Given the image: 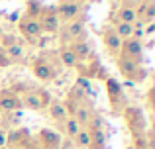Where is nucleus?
<instances>
[{"instance_id":"obj_1","label":"nucleus","mask_w":155,"mask_h":149,"mask_svg":"<svg viewBox=\"0 0 155 149\" xmlns=\"http://www.w3.org/2000/svg\"><path fill=\"white\" fill-rule=\"evenodd\" d=\"M124 120L128 124L130 131H132L134 138H143L145 130H147V122H145L143 110L137 106H128L124 108Z\"/></svg>"},{"instance_id":"obj_2","label":"nucleus","mask_w":155,"mask_h":149,"mask_svg":"<svg viewBox=\"0 0 155 149\" xmlns=\"http://www.w3.org/2000/svg\"><path fill=\"white\" fill-rule=\"evenodd\" d=\"M6 145H16L20 149H39L35 135L26 128H16L6 134Z\"/></svg>"},{"instance_id":"obj_3","label":"nucleus","mask_w":155,"mask_h":149,"mask_svg":"<svg viewBox=\"0 0 155 149\" xmlns=\"http://www.w3.org/2000/svg\"><path fill=\"white\" fill-rule=\"evenodd\" d=\"M116 65H118V71L126 76L128 80H143L145 79V69H141V65L134 59H128L124 55H118L116 57Z\"/></svg>"},{"instance_id":"obj_4","label":"nucleus","mask_w":155,"mask_h":149,"mask_svg":"<svg viewBox=\"0 0 155 149\" xmlns=\"http://www.w3.org/2000/svg\"><path fill=\"white\" fill-rule=\"evenodd\" d=\"M57 10V18L59 22H75V20H81V12H83V6H81L79 0H63L59 6H55Z\"/></svg>"},{"instance_id":"obj_5","label":"nucleus","mask_w":155,"mask_h":149,"mask_svg":"<svg viewBox=\"0 0 155 149\" xmlns=\"http://www.w3.org/2000/svg\"><path fill=\"white\" fill-rule=\"evenodd\" d=\"M18 26H20V34H22L28 41L38 43L39 39H41L43 31H41V28H39V24H38L35 18H28V16H24V18H20Z\"/></svg>"},{"instance_id":"obj_6","label":"nucleus","mask_w":155,"mask_h":149,"mask_svg":"<svg viewBox=\"0 0 155 149\" xmlns=\"http://www.w3.org/2000/svg\"><path fill=\"white\" fill-rule=\"evenodd\" d=\"M22 100H20V94L14 90V88H0V110L4 112H20L22 110Z\"/></svg>"},{"instance_id":"obj_7","label":"nucleus","mask_w":155,"mask_h":149,"mask_svg":"<svg viewBox=\"0 0 155 149\" xmlns=\"http://www.w3.org/2000/svg\"><path fill=\"white\" fill-rule=\"evenodd\" d=\"M35 141H38L39 149H61L63 147V139L57 131L49 130V128H41L35 135Z\"/></svg>"},{"instance_id":"obj_8","label":"nucleus","mask_w":155,"mask_h":149,"mask_svg":"<svg viewBox=\"0 0 155 149\" xmlns=\"http://www.w3.org/2000/svg\"><path fill=\"white\" fill-rule=\"evenodd\" d=\"M38 24L41 28V31L45 34H55L59 30V18H57V10L55 6H47L41 10V14L38 16Z\"/></svg>"},{"instance_id":"obj_9","label":"nucleus","mask_w":155,"mask_h":149,"mask_svg":"<svg viewBox=\"0 0 155 149\" xmlns=\"http://www.w3.org/2000/svg\"><path fill=\"white\" fill-rule=\"evenodd\" d=\"M31 71H34V75L38 76L39 80H53L55 79V67L51 65L49 59L45 57H38L34 59V65H31Z\"/></svg>"},{"instance_id":"obj_10","label":"nucleus","mask_w":155,"mask_h":149,"mask_svg":"<svg viewBox=\"0 0 155 149\" xmlns=\"http://www.w3.org/2000/svg\"><path fill=\"white\" fill-rule=\"evenodd\" d=\"M106 92H108L110 106L114 110H120V106L124 104V88L116 79H106Z\"/></svg>"},{"instance_id":"obj_11","label":"nucleus","mask_w":155,"mask_h":149,"mask_svg":"<svg viewBox=\"0 0 155 149\" xmlns=\"http://www.w3.org/2000/svg\"><path fill=\"white\" fill-rule=\"evenodd\" d=\"M120 55H124V57L128 59H134V61L141 63V55H143V43L140 41V39H124L122 41V49H120Z\"/></svg>"},{"instance_id":"obj_12","label":"nucleus","mask_w":155,"mask_h":149,"mask_svg":"<svg viewBox=\"0 0 155 149\" xmlns=\"http://www.w3.org/2000/svg\"><path fill=\"white\" fill-rule=\"evenodd\" d=\"M84 34H87V28H84V20H75V22H69L65 26L63 31V39L65 41H77V39H84Z\"/></svg>"},{"instance_id":"obj_13","label":"nucleus","mask_w":155,"mask_h":149,"mask_svg":"<svg viewBox=\"0 0 155 149\" xmlns=\"http://www.w3.org/2000/svg\"><path fill=\"white\" fill-rule=\"evenodd\" d=\"M102 41L106 45V49H108L110 55H114V57H118L120 55V49H122V39L116 35V31L112 30V28H106L102 31Z\"/></svg>"},{"instance_id":"obj_14","label":"nucleus","mask_w":155,"mask_h":149,"mask_svg":"<svg viewBox=\"0 0 155 149\" xmlns=\"http://www.w3.org/2000/svg\"><path fill=\"white\" fill-rule=\"evenodd\" d=\"M69 49L73 51V55L77 57V61H79V63L91 59V55H92V47H91V43H88L87 39H77V41H71Z\"/></svg>"},{"instance_id":"obj_15","label":"nucleus","mask_w":155,"mask_h":149,"mask_svg":"<svg viewBox=\"0 0 155 149\" xmlns=\"http://www.w3.org/2000/svg\"><path fill=\"white\" fill-rule=\"evenodd\" d=\"M20 100H22L24 108H30V110H43L38 90H26L24 94H20Z\"/></svg>"},{"instance_id":"obj_16","label":"nucleus","mask_w":155,"mask_h":149,"mask_svg":"<svg viewBox=\"0 0 155 149\" xmlns=\"http://www.w3.org/2000/svg\"><path fill=\"white\" fill-rule=\"evenodd\" d=\"M47 108H49V116L55 120V122L63 124L65 120L69 118V112H67V108H65V104L59 102V100H53V102H51Z\"/></svg>"},{"instance_id":"obj_17","label":"nucleus","mask_w":155,"mask_h":149,"mask_svg":"<svg viewBox=\"0 0 155 149\" xmlns=\"http://www.w3.org/2000/svg\"><path fill=\"white\" fill-rule=\"evenodd\" d=\"M114 20H118V22H124V24H136L137 22V16H136V10L130 6H120L116 10V14H114Z\"/></svg>"},{"instance_id":"obj_18","label":"nucleus","mask_w":155,"mask_h":149,"mask_svg":"<svg viewBox=\"0 0 155 149\" xmlns=\"http://www.w3.org/2000/svg\"><path fill=\"white\" fill-rule=\"evenodd\" d=\"M87 130V128H84ZM91 135V143L88 149H106V134L104 130H87Z\"/></svg>"},{"instance_id":"obj_19","label":"nucleus","mask_w":155,"mask_h":149,"mask_svg":"<svg viewBox=\"0 0 155 149\" xmlns=\"http://www.w3.org/2000/svg\"><path fill=\"white\" fill-rule=\"evenodd\" d=\"M59 59H61V65H65L67 69H77V65H79V61L73 55V51L69 49V45L59 47Z\"/></svg>"},{"instance_id":"obj_20","label":"nucleus","mask_w":155,"mask_h":149,"mask_svg":"<svg viewBox=\"0 0 155 149\" xmlns=\"http://www.w3.org/2000/svg\"><path fill=\"white\" fill-rule=\"evenodd\" d=\"M4 51H6V55H8V59L10 61H22L24 59V49H22V45H18V43H8L6 47H4Z\"/></svg>"},{"instance_id":"obj_21","label":"nucleus","mask_w":155,"mask_h":149,"mask_svg":"<svg viewBox=\"0 0 155 149\" xmlns=\"http://www.w3.org/2000/svg\"><path fill=\"white\" fill-rule=\"evenodd\" d=\"M63 130H65V134H67V138L73 139L81 130H83V126H81V124L77 122L75 118H67V120L63 122Z\"/></svg>"},{"instance_id":"obj_22","label":"nucleus","mask_w":155,"mask_h":149,"mask_svg":"<svg viewBox=\"0 0 155 149\" xmlns=\"http://www.w3.org/2000/svg\"><path fill=\"white\" fill-rule=\"evenodd\" d=\"M73 141H75V147H79V149H88V143H91V135H88V131L84 130H81L79 134L73 138Z\"/></svg>"},{"instance_id":"obj_23","label":"nucleus","mask_w":155,"mask_h":149,"mask_svg":"<svg viewBox=\"0 0 155 149\" xmlns=\"http://www.w3.org/2000/svg\"><path fill=\"white\" fill-rule=\"evenodd\" d=\"M41 10H43V6H41L39 0H30V2L26 4V16L28 18H35L38 20V16L41 14Z\"/></svg>"},{"instance_id":"obj_24","label":"nucleus","mask_w":155,"mask_h":149,"mask_svg":"<svg viewBox=\"0 0 155 149\" xmlns=\"http://www.w3.org/2000/svg\"><path fill=\"white\" fill-rule=\"evenodd\" d=\"M153 20H155V2H147L141 22H143V24H153Z\"/></svg>"},{"instance_id":"obj_25","label":"nucleus","mask_w":155,"mask_h":149,"mask_svg":"<svg viewBox=\"0 0 155 149\" xmlns=\"http://www.w3.org/2000/svg\"><path fill=\"white\" fill-rule=\"evenodd\" d=\"M38 94H39V100H41V106H43V108H47V106H49V104L53 102L51 92L43 90V88H38Z\"/></svg>"},{"instance_id":"obj_26","label":"nucleus","mask_w":155,"mask_h":149,"mask_svg":"<svg viewBox=\"0 0 155 149\" xmlns=\"http://www.w3.org/2000/svg\"><path fill=\"white\" fill-rule=\"evenodd\" d=\"M75 86H79L83 92H87V90H91V88H92V86H91V79H87V76H79Z\"/></svg>"},{"instance_id":"obj_27","label":"nucleus","mask_w":155,"mask_h":149,"mask_svg":"<svg viewBox=\"0 0 155 149\" xmlns=\"http://www.w3.org/2000/svg\"><path fill=\"white\" fill-rule=\"evenodd\" d=\"M12 65V61L8 59V55H6V51H4V47H0V67H10Z\"/></svg>"},{"instance_id":"obj_28","label":"nucleus","mask_w":155,"mask_h":149,"mask_svg":"<svg viewBox=\"0 0 155 149\" xmlns=\"http://www.w3.org/2000/svg\"><path fill=\"white\" fill-rule=\"evenodd\" d=\"M6 134L8 131L4 128H0V147H6Z\"/></svg>"},{"instance_id":"obj_29","label":"nucleus","mask_w":155,"mask_h":149,"mask_svg":"<svg viewBox=\"0 0 155 149\" xmlns=\"http://www.w3.org/2000/svg\"><path fill=\"white\" fill-rule=\"evenodd\" d=\"M153 30H155V24H147V28L143 30V35H151Z\"/></svg>"},{"instance_id":"obj_30","label":"nucleus","mask_w":155,"mask_h":149,"mask_svg":"<svg viewBox=\"0 0 155 149\" xmlns=\"http://www.w3.org/2000/svg\"><path fill=\"white\" fill-rule=\"evenodd\" d=\"M8 20L10 22H20V14L18 12H12V14H8Z\"/></svg>"},{"instance_id":"obj_31","label":"nucleus","mask_w":155,"mask_h":149,"mask_svg":"<svg viewBox=\"0 0 155 149\" xmlns=\"http://www.w3.org/2000/svg\"><path fill=\"white\" fill-rule=\"evenodd\" d=\"M6 149H20V147H16V145H6Z\"/></svg>"},{"instance_id":"obj_32","label":"nucleus","mask_w":155,"mask_h":149,"mask_svg":"<svg viewBox=\"0 0 155 149\" xmlns=\"http://www.w3.org/2000/svg\"><path fill=\"white\" fill-rule=\"evenodd\" d=\"M0 149H6V147H0Z\"/></svg>"},{"instance_id":"obj_33","label":"nucleus","mask_w":155,"mask_h":149,"mask_svg":"<svg viewBox=\"0 0 155 149\" xmlns=\"http://www.w3.org/2000/svg\"><path fill=\"white\" fill-rule=\"evenodd\" d=\"M79 2H81V0H79ZM83 2H84V0H83Z\"/></svg>"}]
</instances>
